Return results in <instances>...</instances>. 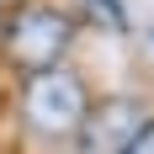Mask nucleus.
Listing matches in <instances>:
<instances>
[{
	"label": "nucleus",
	"mask_w": 154,
	"mask_h": 154,
	"mask_svg": "<svg viewBox=\"0 0 154 154\" xmlns=\"http://www.w3.org/2000/svg\"><path fill=\"white\" fill-rule=\"evenodd\" d=\"M149 53H154V32H149Z\"/></svg>",
	"instance_id": "nucleus-7"
},
{
	"label": "nucleus",
	"mask_w": 154,
	"mask_h": 154,
	"mask_svg": "<svg viewBox=\"0 0 154 154\" xmlns=\"http://www.w3.org/2000/svg\"><path fill=\"white\" fill-rule=\"evenodd\" d=\"M128 154H154V117L143 122V133L133 138V149H128Z\"/></svg>",
	"instance_id": "nucleus-5"
},
{
	"label": "nucleus",
	"mask_w": 154,
	"mask_h": 154,
	"mask_svg": "<svg viewBox=\"0 0 154 154\" xmlns=\"http://www.w3.org/2000/svg\"><path fill=\"white\" fill-rule=\"evenodd\" d=\"M0 5H5V0H0Z\"/></svg>",
	"instance_id": "nucleus-8"
},
{
	"label": "nucleus",
	"mask_w": 154,
	"mask_h": 154,
	"mask_svg": "<svg viewBox=\"0 0 154 154\" xmlns=\"http://www.w3.org/2000/svg\"><path fill=\"white\" fill-rule=\"evenodd\" d=\"M143 122H149V112H143L138 101L112 96L106 106H91V117H85V128H80V143H85L91 154H128L133 138L143 133Z\"/></svg>",
	"instance_id": "nucleus-3"
},
{
	"label": "nucleus",
	"mask_w": 154,
	"mask_h": 154,
	"mask_svg": "<svg viewBox=\"0 0 154 154\" xmlns=\"http://www.w3.org/2000/svg\"><path fill=\"white\" fill-rule=\"evenodd\" d=\"M85 117H91V96H85L80 75H69L64 64L43 69V75H27V85H21V122L32 133L69 138V133L85 128Z\"/></svg>",
	"instance_id": "nucleus-1"
},
{
	"label": "nucleus",
	"mask_w": 154,
	"mask_h": 154,
	"mask_svg": "<svg viewBox=\"0 0 154 154\" xmlns=\"http://www.w3.org/2000/svg\"><path fill=\"white\" fill-rule=\"evenodd\" d=\"M5 59L21 69V75H43V69H59L69 43H75V21L59 11V5H21V11L5 21Z\"/></svg>",
	"instance_id": "nucleus-2"
},
{
	"label": "nucleus",
	"mask_w": 154,
	"mask_h": 154,
	"mask_svg": "<svg viewBox=\"0 0 154 154\" xmlns=\"http://www.w3.org/2000/svg\"><path fill=\"white\" fill-rule=\"evenodd\" d=\"M0 32H5V11H0Z\"/></svg>",
	"instance_id": "nucleus-6"
},
{
	"label": "nucleus",
	"mask_w": 154,
	"mask_h": 154,
	"mask_svg": "<svg viewBox=\"0 0 154 154\" xmlns=\"http://www.w3.org/2000/svg\"><path fill=\"white\" fill-rule=\"evenodd\" d=\"M91 5H96L101 16H106L112 27H128V11H122V0H91Z\"/></svg>",
	"instance_id": "nucleus-4"
}]
</instances>
